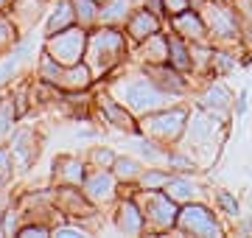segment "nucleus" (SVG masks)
<instances>
[{
  "label": "nucleus",
  "instance_id": "nucleus-1",
  "mask_svg": "<svg viewBox=\"0 0 252 238\" xmlns=\"http://www.w3.org/2000/svg\"><path fill=\"white\" fill-rule=\"evenodd\" d=\"M109 92H112L132 115H137V118H143L149 112L165 110L168 101H171V95L165 90H160L146 70L143 73H135V76H126L121 82H112L109 84Z\"/></svg>",
  "mask_w": 252,
  "mask_h": 238
},
{
  "label": "nucleus",
  "instance_id": "nucleus-2",
  "mask_svg": "<svg viewBox=\"0 0 252 238\" xmlns=\"http://www.w3.org/2000/svg\"><path fill=\"white\" fill-rule=\"evenodd\" d=\"M126 51H129V45H126L124 28L95 26L87 37L84 62L90 64L93 76H107L109 70H115L126 59Z\"/></svg>",
  "mask_w": 252,
  "mask_h": 238
},
{
  "label": "nucleus",
  "instance_id": "nucleus-3",
  "mask_svg": "<svg viewBox=\"0 0 252 238\" xmlns=\"http://www.w3.org/2000/svg\"><path fill=\"white\" fill-rule=\"evenodd\" d=\"M39 79L45 84H54V87L64 90V92H84L93 84L95 76H93L90 64L84 62V59L76 64H59L54 56L42 54V59H39Z\"/></svg>",
  "mask_w": 252,
  "mask_h": 238
},
{
  "label": "nucleus",
  "instance_id": "nucleus-4",
  "mask_svg": "<svg viewBox=\"0 0 252 238\" xmlns=\"http://www.w3.org/2000/svg\"><path fill=\"white\" fill-rule=\"evenodd\" d=\"M188 126V112L182 107H165V110L149 112L140 118V135L149 140H157L162 146L177 143Z\"/></svg>",
  "mask_w": 252,
  "mask_h": 238
},
{
  "label": "nucleus",
  "instance_id": "nucleus-5",
  "mask_svg": "<svg viewBox=\"0 0 252 238\" xmlns=\"http://www.w3.org/2000/svg\"><path fill=\"white\" fill-rule=\"evenodd\" d=\"M146 219V230L152 233H165V230L177 227V216H180V202H174L165 191H143L135 196Z\"/></svg>",
  "mask_w": 252,
  "mask_h": 238
},
{
  "label": "nucleus",
  "instance_id": "nucleus-6",
  "mask_svg": "<svg viewBox=\"0 0 252 238\" xmlns=\"http://www.w3.org/2000/svg\"><path fill=\"white\" fill-rule=\"evenodd\" d=\"M87 37H90V31L81 26H70L64 31H56V34H51L45 39V54L54 56L59 64H76L84 59Z\"/></svg>",
  "mask_w": 252,
  "mask_h": 238
},
{
  "label": "nucleus",
  "instance_id": "nucleus-7",
  "mask_svg": "<svg viewBox=\"0 0 252 238\" xmlns=\"http://www.w3.org/2000/svg\"><path fill=\"white\" fill-rule=\"evenodd\" d=\"M177 230L185 233V236H221V227H219L216 216L210 213V208L199 205V202H185L180 208V216H177Z\"/></svg>",
  "mask_w": 252,
  "mask_h": 238
},
{
  "label": "nucleus",
  "instance_id": "nucleus-8",
  "mask_svg": "<svg viewBox=\"0 0 252 238\" xmlns=\"http://www.w3.org/2000/svg\"><path fill=\"white\" fill-rule=\"evenodd\" d=\"M81 191H84V196H87L95 208L109 205V202H115V196H118V177L112 174V168H93L90 174L84 177Z\"/></svg>",
  "mask_w": 252,
  "mask_h": 238
},
{
  "label": "nucleus",
  "instance_id": "nucleus-9",
  "mask_svg": "<svg viewBox=\"0 0 252 238\" xmlns=\"http://www.w3.org/2000/svg\"><path fill=\"white\" fill-rule=\"evenodd\" d=\"M199 14H202V20H205L207 34H210V37H216V39L238 37V17H235L233 9L219 6V3H205Z\"/></svg>",
  "mask_w": 252,
  "mask_h": 238
},
{
  "label": "nucleus",
  "instance_id": "nucleus-10",
  "mask_svg": "<svg viewBox=\"0 0 252 238\" xmlns=\"http://www.w3.org/2000/svg\"><path fill=\"white\" fill-rule=\"evenodd\" d=\"M95 104L101 107L107 123H112L115 129H121V132H126V135H140V120H137V115H132V112L126 110L109 90L101 92L98 98H95Z\"/></svg>",
  "mask_w": 252,
  "mask_h": 238
},
{
  "label": "nucleus",
  "instance_id": "nucleus-11",
  "mask_svg": "<svg viewBox=\"0 0 252 238\" xmlns=\"http://www.w3.org/2000/svg\"><path fill=\"white\" fill-rule=\"evenodd\" d=\"M54 205L62 213H67L70 219H87V216L95 213V205L84 196V191L67 188V185H56V202Z\"/></svg>",
  "mask_w": 252,
  "mask_h": 238
},
{
  "label": "nucleus",
  "instance_id": "nucleus-12",
  "mask_svg": "<svg viewBox=\"0 0 252 238\" xmlns=\"http://www.w3.org/2000/svg\"><path fill=\"white\" fill-rule=\"evenodd\" d=\"M115 227L124 233V236H143L146 233V219L143 210L137 205L135 196H126V199L118 202V210H115Z\"/></svg>",
  "mask_w": 252,
  "mask_h": 238
},
{
  "label": "nucleus",
  "instance_id": "nucleus-13",
  "mask_svg": "<svg viewBox=\"0 0 252 238\" xmlns=\"http://www.w3.org/2000/svg\"><path fill=\"white\" fill-rule=\"evenodd\" d=\"M160 31V14L149 11V6H140V9L132 11V17L126 23V37L135 39V42H143L146 37H152Z\"/></svg>",
  "mask_w": 252,
  "mask_h": 238
},
{
  "label": "nucleus",
  "instance_id": "nucleus-14",
  "mask_svg": "<svg viewBox=\"0 0 252 238\" xmlns=\"http://www.w3.org/2000/svg\"><path fill=\"white\" fill-rule=\"evenodd\" d=\"M84 163L79 157H70V154H62L54 160V182L56 185H67V188H81L84 182Z\"/></svg>",
  "mask_w": 252,
  "mask_h": 238
},
{
  "label": "nucleus",
  "instance_id": "nucleus-15",
  "mask_svg": "<svg viewBox=\"0 0 252 238\" xmlns=\"http://www.w3.org/2000/svg\"><path fill=\"white\" fill-rule=\"evenodd\" d=\"M171 26H174V31H177L180 37L190 39V42H207V37H210L202 14H199V11H190V9L182 11V14H174Z\"/></svg>",
  "mask_w": 252,
  "mask_h": 238
},
{
  "label": "nucleus",
  "instance_id": "nucleus-16",
  "mask_svg": "<svg viewBox=\"0 0 252 238\" xmlns=\"http://www.w3.org/2000/svg\"><path fill=\"white\" fill-rule=\"evenodd\" d=\"M143 70L152 76V82L157 84L160 90H165L168 95L185 92V79H182V73L177 70V67H171L168 62H162V64H143Z\"/></svg>",
  "mask_w": 252,
  "mask_h": 238
},
{
  "label": "nucleus",
  "instance_id": "nucleus-17",
  "mask_svg": "<svg viewBox=\"0 0 252 238\" xmlns=\"http://www.w3.org/2000/svg\"><path fill=\"white\" fill-rule=\"evenodd\" d=\"M137 6L132 0H101V14H98V26H109V28H126L132 11Z\"/></svg>",
  "mask_w": 252,
  "mask_h": 238
},
{
  "label": "nucleus",
  "instance_id": "nucleus-18",
  "mask_svg": "<svg viewBox=\"0 0 252 238\" xmlns=\"http://www.w3.org/2000/svg\"><path fill=\"white\" fill-rule=\"evenodd\" d=\"M9 151H11V157H14V163H17L20 168H28V165L36 160V154H39V146H36L34 132H31V129H20V132H14Z\"/></svg>",
  "mask_w": 252,
  "mask_h": 238
},
{
  "label": "nucleus",
  "instance_id": "nucleus-19",
  "mask_svg": "<svg viewBox=\"0 0 252 238\" xmlns=\"http://www.w3.org/2000/svg\"><path fill=\"white\" fill-rule=\"evenodd\" d=\"M45 3L48 0H11L9 3V17L17 23V28H28L42 17Z\"/></svg>",
  "mask_w": 252,
  "mask_h": 238
},
{
  "label": "nucleus",
  "instance_id": "nucleus-20",
  "mask_svg": "<svg viewBox=\"0 0 252 238\" xmlns=\"http://www.w3.org/2000/svg\"><path fill=\"white\" fill-rule=\"evenodd\" d=\"M137 59L140 64H162L168 62V37L165 34H152L140 42V51H137Z\"/></svg>",
  "mask_w": 252,
  "mask_h": 238
},
{
  "label": "nucleus",
  "instance_id": "nucleus-21",
  "mask_svg": "<svg viewBox=\"0 0 252 238\" xmlns=\"http://www.w3.org/2000/svg\"><path fill=\"white\" fill-rule=\"evenodd\" d=\"M230 101H233L230 90H227L221 82H213V84H207V90L199 95V107H202L205 112H213V115L221 118V112L230 107Z\"/></svg>",
  "mask_w": 252,
  "mask_h": 238
},
{
  "label": "nucleus",
  "instance_id": "nucleus-22",
  "mask_svg": "<svg viewBox=\"0 0 252 238\" xmlns=\"http://www.w3.org/2000/svg\"><path fill=\"white\" fill-rule=\"evenodd\" d=\"M162 191L168 193L174 202L185 205V202H196L199 193H202V188H199V185L193 182L188 174H171V179L165 182V188H162Z\"/></svg>",
  "mask_w": 252,
  "mask_h": 238
},
{
  "label": "nucleus",
  "instance_id": "nucleus-23",
  "mask_svg": "<svg viewBox=\"0 0 252 238\" xmlns=\"http://www.w3.org/2000/svg\"><path fill=\"white\" fill-rule=\"evenodd\" d=\"M165 37H168V64H171V67H177L180 73L193 70V59H190L188 39L180 37L177 31H174V34H165Z\"/></svg>",
  "mask_w": 252,
  "mask_h": 238
},
{
  "label": "nucleus",
  "instance_id": "nucleus-24",
  "mask_svg": "<svg viewBox=\"0 0 252 238\" xmlns=\"http://www.w3.org/2000/svg\"><path fill=\"white\" fill-rule=\"evenodd\" d=\"M76 26V11H73V3L70 0H56V9L51 11V17L45 23V31L48 37L56 34V31H64V28Z\"/></svg>",
  "mask_w": 252,
  "mask_h": 238
},
{
  "label": "nucleus",
  "instance_id": "nucleus-25",
  "mask_svg": "<svg viewBox=\"0 0 252 238\" xmlns=\"http://www.w3.org/2000/svg\"><path fill=\"white\" fill-rule=\"evenodd\" d=\"M73 3V11H76V26L93 28L98 26V14H101V0H70Z\"/></svg>",
  "mask_w": 252,
  "mask_h": 238
},
{
  "label": "nucleus",
  "instance_id": "nucleus-26",
  "mask_svg": "<svg viewBox=\"0 0 252 238\" xmlns=\"http://www.w3.org/2000/svg\"><path fill=\"white\" fill-rule=\"evenodd\" d=\"M112 174L118 177V182L137 185V179H140V174H143V163L135 160V157H115V163H112Z\"/></svg>",
  "mask_w": 252,
  "mask_h": 238
},
{
  "label": "nucleus",
  "instance_id": "nucleus-27",
  "mask_svg": "<svg viewBox=\"0 0 252 238\" xmlns=\"http://www.w3.org/2000/svg\"><path fill=\"white\" fill-rule=\"evenodd\" d=\"M168 179H171V171H165V168H143L137 185H140L143 191H162Z\"/></svg>",
  "mask_w": 252,
  "mask_h": 238
},
{
  "label": "nucleus",
  "instance_id": "nucleus-28",
  "mask_svg": "<svg viewBox=\"0 0 252 238\" xmlns=\"http://www.w3.org/2000/svg\"><path fill=\"white\" fill-rule=\"evenodd\" d=\"M20 112L14 107V92L11 95H0V138H6L14 126V118H17Z\"/></svg>",
  "mask_w": 252,
  "mask_h": 238
},
{
  "label": "nucleus",
  "instance_id": "nucleus-29",
  "mask_svg": "<svg viewBox=\"0 0 252 238\" xmlns=\"http://www.w3.org/2000/svg\"><path fill=\"white\" fill-rule=\"evenodd\" d=\"M17 23L9 17V14H3L0 11V56L6 54L9 48H14V42H17Z\"/></svg>",
  "mask_w": 252,
  "mask_h": 238
},
{
  "label": "nucleus",
  "instance_id": "nucleus-30",
  "mask_svg": "<svg viewBox=\"0 0 252 238\" xmlns=\"http://www.w3.org/2000/svg\"><path fill=\"white\" fill-rule=\"evenodd\" d=\"M216 205H219V210L227 213V216H233V219H238V213H241V205H238V199H235L230 191H219Z\"/></svg>",
  "mask_w": 252,
  "mask_h": 238
},
{
  "label": "nucleus",
  "instance_id": "nucleus-31",
  "mask_svg": "<svg viewBox=\"0 0 252 238\" xmlns=\"http://www.w3.org/2000/svg\"><path fill=\"white\" fill-rule=\"evenodd\" d=\"M165 165H168V168H174V171H180V174H188V171H193V168H196V163H193L190 157L177 154V151H168V160H165Z\"/></svg>",
  "mask_w": 252,
  "mask_h": 238
},
{
  "label": "nucleus",
  "instance_id": "nucleus-32",
  "mask_svg": "<svg viewBox=\"0 0 252 238\" xmlns=\"http://www.w3.org/2000/svg\"><path fill=\"white\" fill-rule=\"evenodd\" d=\"M235 56H230V54H213V59H210V67H213V73L216 76H224V73H230L235 67Z\"/></svg>",
  "mask_w": 252,
  "mask_h": 238
},
{
  "label": "nucleus",
  "instance_id": "nucleus-33",
  "mask_svg": "<svg viewBox=\"0 0 252 238\" xmlns=\"http://www.w3.org/2000/svg\"><path fill=\"white\" fill-rule=\"evenodd\" d=\"M115 157H118V154H112L109 149H98V146H93V151H90V163H93V168H112Z\"/></svg>",
  "mask_w": 252,
  "mask_h": 238
},
{
  "label": "nucleus",
  "instance_id": "nucleus-34",
  "mask_svg": "<svg viewBox=\"0 0 252 238\" xmlns=\"http://www.w3.org/2000/svg\"><path fill=\"white\" fill-rule=\"evenodd\" d=\"M17 219H20V213L9 208V210L3 213V219H0V233H3V236H17L20 227H23Z\"/></svg>",
  "mask_w": 252,
  "mask_h": 238
},
{
  "label": "nucleus",
  "instance_id": "nucleus-35",
  "mask_svg": "<svg viewBox=\"0 0 252 238\" xmlns=\"http://www.w3.org/2000/svg\"><path fill=\"white\" fill-rule=\"evenodd\" d=\"M51 236H59V238H84V236H90L87 230L81 227H73V224H56L54 230H51Z\"/></svg>",
  "mask_w": 252,
  "mask_h": 238
},
{
  "label": "nucleus",
  "instance_id": "nucleus-36",
  "mask_svg": "<svg viewBox=\"0 0 252 238\" xmlns=\"http://www.w3.org/2000/svg\"><path fill=\"white\" fill-rule=\"evenodd\" d=\"M17 236L20 238H42V236H51V227L48 224H23Z\"/></svg>",
  "mask_w": 252,
  "mask_h": 238
},
{
  "label": "nucleus",
  "instance_id": "nucleus-37",
  "mask_svg": "<svg viewBox=\"0 0 252 238\" xmlns=\"http://www.w3.org/2000/svg\"><path fill=\"white\" fill-rule=\"evenodd\" d=\"M162 3V11L168 14V17H174V14H182V11L190 9V0H160Z\"/></svg>",
  "mask_w": 252,
  "mask_h": 238
},
{
  "label": "nucleus",
  "instance_id": "nucleus-38",
  "mask_svg": "<svg viewBox=\"0 0 252 238\" xmlns=\"http://www.w3.org/2000/svg\"><path fill=\"white\" fill-rule=\"evenodd\" d=\"M235 110H238V115H244V112H247V90L238 95V107H235Z\"/></svg>",
  "mask_w": 252,
  "mask_h": 238
},
{
  "label": "nucleus",
  "instance_id": "nucleus-39",
  "mask_svg": "<svg viewBox=\"0 0 252 238\" xmlns=\"http://www.w3.org/2000/svg\"><path fill=\"white\" fill-rule=\"evenodd\" d=\"M9 3L11 0H0V11H9Z\"/></svg>",
  "mask_w": 252,
  "mask_h": 238
},
{
  "label": "nucleus",
  "instance_id": "nucleus-40",
  "mask_svg": "<svg viewBox=\"0 0 252 238\" xmlns=\"http://www.w3.org/2000/svg\"><path fill=\"white\" fill-rule=\"evenodd\" d=\"M132 3H135L137 9H140V6H146V0H132Z\"/></svg>",
  "mask_w": 252,
  "mask_h": 238
},
{
  "label": "nucleus",
  "instance_id": "nucleus-41",
  "mask_svg": "<svg viewBox=\"0 0 252 238\" xmlns=\"http://www.w3.org/2000/svg\"><path fill=\"white\" fill-rule=\"evenodd\" d=\"M6 185H9V182H6V179H3V177H0V191H3V188H6Z\"/></svg>",
  "mask_w": 252,
  "mask_h": 238
}]
</instances>
